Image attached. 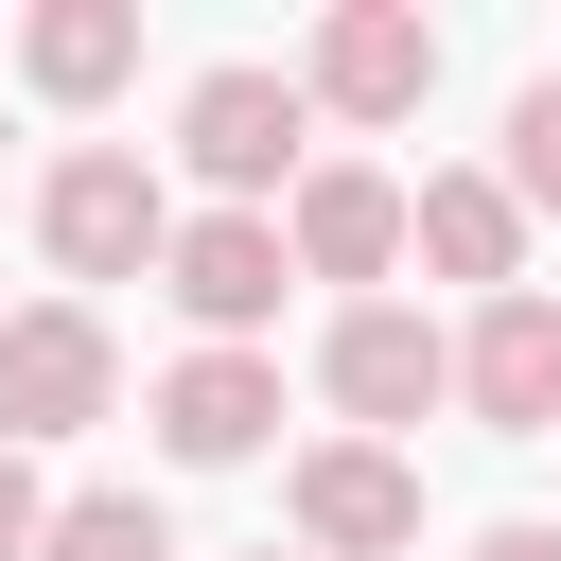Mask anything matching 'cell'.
Returning a JSON list of instances; mask_svg holds the SVG:
<instances>
[{
	"mask_svg": "<svg viewBox=\"0 0 561 561\" xmlns=\"http://www.w3.org/2000/svg\"><path fill=\"white\" fill-rule=\"evenodd\" d=\"M280 263H298V280H386V263H403V175L316 158V175H298V210H280Z\"/></svg>",
	"mask_w": 561,
	"mask_h": 561,
	"instance_id": "obj_8",
	"label": "cell"
},
{
	"mask_svg": "<svg viewBox=\"0 0 561 561\" xmlns=\"http://www.w3.org/2000/svg\"><path fill=\"white\" fill-rule=\"evenodd\" d=\"M35 561H175V526H158V491H70Z\"/></svg>",
	"mask_w": 561,
	"mask_h": 561,
	"instance_id": "obj_13",
	"label": "cell"
},
{
	"mask_svg": "<svg viewBox=\"0 0 561 561\" xmlns=\"http://www.w3.org/2000/svg\"><path fill=\"white\" fill-rule=\"evenodd\" d=\"M491 175H508V210H561V70L508 88V158H491Z\"/></svg>",
	"mask_w": 561,
	"mask_h": 561,
	"instance_id": "obj_14",
	"label": "cell"
},
{
	"mask_svg": "<svg viewBox=\"0 0 561 561\" xmlns=\"http://www.w3.org/2000/svg\"><path fill=\"white\" fill-rule=\"evenodd\" d=\"M473 561H561V526H491V543H473Z\"/></svg>",
	"mask_w": 561,
	"mask_h": 561,
	"instance_id": "obj_16",
	"label": "cell"
},
{
	"mask_svg": "<svg viewBox=\"0 0 561 561\" xmlns=\"http://www.w3.org/2000/svg\"><path fill=\"white\" fill-rule=\"evenodd\" d=\"M456 403H473L491 438H543V421H561V298H491V316L456 333Z\"/></svg>",
	"mask_w": 561,
	"mask_h": 561,
	"instance_id": "obj_9",
	"label": "cell"
},
{
	"mask_svg": "<svg viewBox=\"0 0 561 561\" xmlns=\"http://www.w3.org/2000/svg\"><path fill=\"white\" fill-rule=\"evenodd\" d=\"M298 140H316V105H298V70H193V105H175V158L245 210V193H280L298 175Z\"/></svg>",
	"mask_w": 561,
	"mask_h": 561,
	"instance_id": "obj_4",
	"label": "cell"
},
{
	"mask_svg": "<svg viewBox=\"0 0 561 561\" xmlns=\"http://www.w3.org/2000/svg\"><path fill=\"white\" fill-rule=\"evenodd\" d=\"M35 245L70 280H140V263H175V193L140 175V140H70L53 193H35Z\"/></svg>",
	"mask_w": 561,
	"mask_h": 561,
	"instance_id": "obj_1",
	"label": "cell"
},
{
	"mask_svg": "<svg viewBox=\"0 0 561 561\" xmlns=\"http://www.w3.org/2000/svg\"><path fill=\"white\" fill-rule=\"evenodd\" d=\"M316 386H333L351 421H421V403H456V333L403 316V298H351L333 351H316Z\"/></svg>",
	"mask_w": 561,
	"mask_h": 561,
	"instance_id": "obj_6",
	"label": "cell"
},
{
	"mask_svg": "<svg viewBox=\"0 0 561 561\" xmlns=\"http://www.w3.org/2000/svg\"><path fill=\"white\" fill-rule=\"evenodd\" d=\"M18 70H35L53 105H105V88L140 70V0H35V18H18Z\"/></svg>",
	"mask_w": 561,
	"mask_h": 561,
	"instance_id": "obj_12",
	"label": "cell"
},
{
	"mask_svg": "<svg viewBox=\"0 0 561 561\" xmlns=\"http://www.w3.org/2000/svg\"><path fill=\"white\" fill-rule=\"evenodd\" d=\"M158 438H175L193 473L263 456V438H280V368H263V351H175V368H158Z\"/></svg>",
	"mask_w": 561,
	"mask_h": 561,
	"instance_id": "obj_10",
	"label": "cell"
},
{
	"mask_svg": "<svg viewBox=\"0 0 561 561\" xmlns=\"http://www.w3.org/2000/svg\"><path fill=\"white\" fill-rule=\"evenodd\" d=\"M403 245H421L438 280L526 298V210H508V175H421V193H403Z\"/></svg>",
	"mask_w": 561,
	"mask_h": 561,
	"instance_id": "obj_11",
	"label": "cell"
},
{
	"mask_svg": "<svg viewBox=\"0 0 561 561\" xmlns=\"http://www.w3.org/2000/svg\"><path fill=\"white\" fill-rule=\"evenodd\" d=\"M386 543H421V473L386 438H316L298 456V561H386Z\"/></svg>",
	"mask_w": 561,
	"mask_h": 561,
	"instance_id": "obj_7",
	"label": "cell"
},
{
	"mask_svg": "<svg viewBox=\"0 0 561 561\" xmlns=\"http://www.w3.org/2000/svg\"><path fill=\"white\" fill-rule=\"evenodd\" d=\"M263 561H298V543H263Z\"/></svg>",
	"mask_w": 561,
	"mask_h": 561,
	"instance_id": "obj_17",
	"label": "cell"
},
{
	"mask_svg": "<svg viewBox=\"0 0 561 561\" xmlns=\"http://www.w3.org/2000/svg\"><path fill=\"white\" fill-rule=\"evenodd\" d=\"M105 386H123V351H105V316H88V298L0 316V456H35V438H70V421H105Z\"/></svg>",
	"mask_w": 561,
	"mask_h": 561,
	"instance_id": "obj_2",
	"label": "cell"
},
{
	"mask_svg": "<svg viewBox=\"0 0 561 561\" xmlns=\"http://www.w3.org/2000/svg\"><path fill=\"white\" fill-rule=\"evenodd\" d=\"M158 280H175V316H193L210 351H245V333L280 316V280H298V263H280V210H193Z\"/></svg>",
	"mask_w": 561,
	"mask_h": 561,
	"instance_id": "obj_5",
	"label": "cell"
},
{
	"mask_svg": "<svg viewBox=\"0 0 561 561\" xmlns=\"http://www.w3.org/2000/svg\"><path fill=\"white\" fill-rule=\"evenodd\" d=\"M53 543V491H35V456H0V561H35Z\"/></svg>",
	"mask_w": 561,
	"mask_h": 561,
	"instance_id": "obj_15",
	"label": "cell"
},
{
	"mask_svg": "<svg viewBox=\"0 0 561 561\" xmlns=\"http://www.w3.org/2000/svg\"><path fill=\"white\" fill-rule=\"evenodd\" d=\"M421 88H438V18H403V0H333L298 53V105H333V123H421Z\"/></svg>",
	"mask_w": 561,
	"mask_h": 561,
	"instance_id": "obj_3",
	"label": "cell"
}]
</instances>
